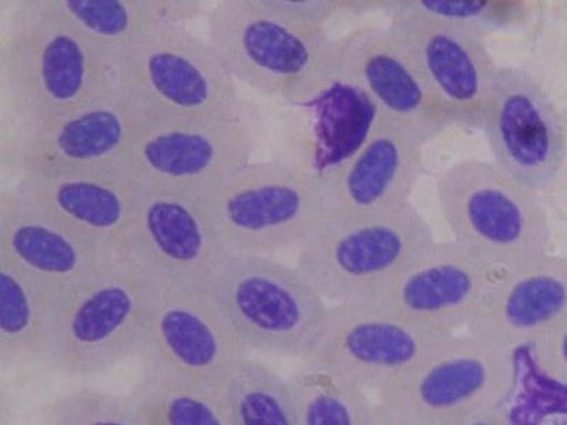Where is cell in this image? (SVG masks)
<instances>
[{
  "label": "cell",
  "instance_id": "obj_18",
  "mask_svg": "<svg viewBox=\"0 0 567 425\" xmlns=\"http://www.w3.org/2000/svg\"><path fill=\"white\" fill-rule=\"evenodd\" d=\"M130 256L166 283L199 286L229 255L213 229L200 194L141 182Z\"/></svg>",
  "mask_w": 567,
  "mask_h": 425
},
{
  "label": "cell",
  "instance_id": "obj_22",
  "mask_svg": "<svg viewBox=\"0 0 567 425\" xmlns=\"http://www.w3.org/2000/svg\"><path fill=\"white\" fill-rule=\"evenodd\" d=\"M567 319V256L549 255L496 272L467 333L514 352Z\"/></svg>",
  "mask_w": 567,
  "mask_h": 425
},
{
  "label": "cell",
  "instance_id": "obj_28",
  "mask_svg": "<svg viewBox=\"0 0 567 425\" xmlns=\"http://www.w3.org/2000/svg\"><path fill=\"white\" fill-rule=\"evenodd\" d=\"M528 0H390L381 2L389 14H414L443 20L485 35L525 27L535 12Z\"/></svg>",
  "mask_w": 567,
  "mask_h": 425
},
{
  "label": "cell",
  "instance_id": "obj_1",
  "mask_svg": "<svg viewBox=\"0 0 567 425\" xmlns=\"http://www.w3.org/2000/svg\"><path fill=\"white\" fill-rule=\"evenodd\" d=\"M109 55L52 0L12 2L0 30V125L32 128L113 94Z\"/></svg>",
  "mask_w": 567,
  "mask_h": 425
},
{
  "label": "cell",
  "instance_id": "obj_6",
  "mask_svg": "<svg viewBox=\"0 0 567 425\" xmlns=\"http://www.w3.org/2000/svg\"><path fill=\"white\" fill-rule=\"evenodd\" d=\"M200 200L229 256L298 251L328 217L322 177L281 159L250 162Z\"/></svg>",
  "mask_w": 567,
  "mask_h": 425
},
{
  "label": "cell",
  "instance_id": "obj_12",
  "mask_svg": "<svg viewBox=\"0 0 567 425\" xmlns=\"http://www.w3.org/2000/svg\"><path fill=\"white\" fill-rule=\"evenodd\" d=\"M248 354L197 286L165 283L135 359L141 367L221 390Z\"/></svg>",
  "mask_w": 567,
  "mask_h": 425
},
{
  "label": "cell",
  "instance_id": "obj_10",
  "mask_svg": "<svg viewBox=\"0 0 567 425\" xmlns=\"http://www.w3.org/2000/svg\"><path fill=\"white\" fill-rule=\"evenodd\" d=\"M144 121L118 91L32 128L0 125L3 176L123 168Z\"/></svg>",
  "mask_w": 567,
  "mask_h": 425
},
{
  "label": "cell",
  "instance_id": "obj_30",
  "mask_svg": "<svg viewBox=\"0 0 567 425\" xmlns=\"http://www.w3.org/2000/svg\"><path fill=\"white\" fill-rule=\"evenodd\" d=\"M532 361L549 381L567 387V319L530 346Z\"/></svg>",
  "mask_w": 567,
  "mask_h": 425
},
{
  "label": "cell",
  "instance_id": "obj_24",
  "mask_svg": "<svg viewBox=\"0 0 567 425\" xmlns=\"http://www.w3.org/2000/svg\"><path fill=\"white\" fill-rule=\"evenodd\" d=\"M130 396L151 425H231L221 390L141 367Z\"/></svg>",
  "mask_w": 567,
  "mask_h": 425
},
{
  "label": "cell",
  "instance_id": "obj_7",
  "mask_svg": "<svg viewBox=\"0 0 567 425\" xmlns=\"http://www.w3.org/2000/svg\"><path fill=\"white\" fill-rule=\"evenodd\" d=\"M453 240L501 272L551 255V226L539 191L494 160L457 162L437 177Z\"/></svg>",
  "mask_w": 567,
  "mask_h": 425
},
{
  "label": "cell",
  "instance_id": "obj_2",
  "mask_svg": "<svg viewBox=\"0 0 567 425\" xmlns=\"http://www.w3.org/2000/svg\"><path fill=\"white\" fill-rule=\"evenodd\" d=\"M213 49L237 84L288 104H307L338 83V40L297 22L267 0H220L206 18Z\"/></svg>",
  "mask_w": 567,
  "mask_h": 425
},
{
  "label": "cell",
  "instance_id": "obj_33",
  "mask_svg": "<svg viewBox=\"0 0 567 425\" xmlns=\"http://www.w3.org/2000/svg\"><path fill=\"white\" fill-rule=\"evenodd\" d=\"M565 4H566V7H565V8H566V12H567V2H566Z\"/></svg>",
  "mask_w": 567,
  "mask_h": 425
},
{
  "label": "cell",
  "instance_id": "obj_27",
  "mask_svg": "<svg viewBox=\"0 0 567 425\" xmlns=\"http://www.w3.org/2000/svg\"><path fill=\"white\" fill-rule=\"evenodd\" d=\"M288 381L301 425H373L371 392L351 379L303 363Z\"/></svg>",
  "mask_w": 567,
  "mask_h": 425
},
{
  "label": "cell",
  "instance_id": "obj_23",
  "mask_svg": "<svg viewBox=\"0 0 567 425\" xmlns=\"http://www.w3.org/2000/svg\"><path fill=\"white\" fill-rule=\"evenodd\" d=\"M55 292L0 255V362L43 367Z\"/></svg>",
  "mask_w": 567,
  "mask_h": 425
},
{
  "label": "cell",
  "instance_id": "obj_25",
  "mask_svg": "<svg viewBox=\"0 0 567 425\" xmlns=\"http://www.w3.org/2000/svg\"><path fill=\"white\" fill-rule=\"evenodd\" d=\"M89 42L111 58L165 19L164 0H52Z\"/></svg>",
  "mask_w": 567,
  "mask_h": 425
},
{
  "label": "cell",
  "instance_id": "obj_16",
  "mask_svg": "<svg viewBox=\"0 0 567 425\" xmlns=\"http://www.w3.org/2000/svg\"><path fill=\"white\" fill-rule=\"evenodd\" d=\"M396 32L453 124L483 128L499 65L483 35L443 20L393 14Z\"/></svg>",
  "mask_w": 567,
  "mask_h": 425
},
{
  "label": "cell",
  "instance_id": "obj_17",
  "mask_svg": "<svg viewBox=\"0 0 567 425\" xmlns=\"http://www.w3.org/2000/svg\"><path fill=\"white\" fill-rule=\"evenodd\" d=\"M427 144L416 129L377 113L359 148L322 177L327 221L363 219L410 204Z\"/></svg>",
  "mask_w": 567,
  "mask_h": 425
},
{
  "label": "cell",
  "instance_id": "obj_8",
  "mask_svg": "<svg viewBox=\"0 0 567 425\" xmlns=\"http://www.w3.org/2000/svg\"><path fill=\"white\" fill-rule=\"evenodd\" d=\"M434 241L410 201L378 216L323 222L297 251L296 267L329 305L373 300Z\"/></svg>",
  "mask_w": 567,
  "mask_h": 425
},
{
  "label": "cell",
  "instance_id": "obj_4",
  "mask_svg": "<svg viewBox=\"0 0 567 425\" xmlns=\"http://www.w3.org/2000/svg\"><path fill=\"white\" fill-rule=\"evenodd\" d=\"M115 90L144 123L241 118L239 84L207 38L161 23L111 58Z\"/></svg>",
  "mask_w": 567,
  "mask_h": 425
},
{
  "label": "cell",
  "instance_id": "obj_19",
  "mask_svg": "<svg viewBox=\"0 0 567 425\" xmlns=\"http://www.w3.org/2000/svg\"><path fill=\"white\" fill-rule=\"evenodd\" d=\"M0 255L62 293L109 270L120 258L17 186L0 190Z\"/></svg>",
  "mask_w": 567,
  "mask_h": 425
},
{
  "label": "cell",
  "instance_id": "obj_29",
  "mask_svg": "<svg viewBox=\"0 0 567 425\" xmlns=\"http://www.w3.org/2000/svg\"><path fill=\"white\" fill-rule=\"evenodd\" d=\"M42 425H151L128 394L79 386L55 394L40 413Z\"/></svg>",
  "mask_w": 567,
  "mask_h": 425
},
{
  "label": "cell",
  "instance_id": "obj_14",
  "mask_svg": "<svg viewBox=\"0 0 567 425\" xmlns=\"http://www.w3.org/2000/svg\"><path fill=\"white\" fill-rule=\"evenodd\" d=\"M493 160L536 191L564 166L567 135L558 108L528 70L501 68L483 128Z\"/></svg>",
  "mask_w": 567,
  "mask_h": 425
},
{
  "label": "cell",
  "instance_id": "obj_21",
  "mask_svg": "<svg viewBox=\"0 0 567 425\" xmlns=\"http://www.w3.org/2000/svg\"><path fill=\"white\" fill-rule=\"evenodd\" d=\"M10 185L115 256L133 252L141 182L125 166L45 172Z\"/></svg>",
  "mask_w": 567,
  "mask_h": 425
},
{
  "label": "cell",
  "instance_id": "obj_31",
  "mask_svg": "<svg viewBox=\"0 0 567 425\" xmlns=\"http://www.w3.org/2000/svg\"><path fill=\"white\" fill-rule=\"evenodd\" d=\"M458 425H511V423L508 413L501 406L464 419Z\"/></svg>",
  "mask_w": 567,
  "mask_h": 425
},
{
  "label": "cell",
  "instance_id": "obj_32",
  "mask_svg": "<svg viewBox=\"0 0 567 425\" xmlns=\"http://www.w3.org/2000/svg\"><path fill=\"white\" fill-rule=\"evenodd\" d=\"M373 425H416L408 422L403 417H400L399 414L392 412V410L383 406V404L377 402L374 400V418Z\"/></svg>",
  "mask_w": 567,
  "mask_h": 425
},
{
  "label": "cell",
  "instance_id": "obj_20",
  "mask_svg": "<svg viewBox=\"0 0 567 425\" xmlns=\"http://www.w3.org/2000/svg\"><path fill=\"white\" fill-rule=\"evenodd\" d=\"M495 274L458 242L434 241L381 300L423 331L450 338L467 329Z\"/></svg>",
  "mask_w": 567,
  "mask_h": 425
},
{
  "label": "cell",
  "instance_id": "obj_3",
  "mask_svg": "<svg viewBox=\"0 0 567 425\" xmlns=\"http://www.w3.org/2000/svg\"><path fill=\"white\" fill-rule=\"evenodd\" d=\"M164 281L134 256L54 297L43 369L89 379L136 357Z\"/></svg>",
  "mask_w": 567,
  "mask_h": 425
},
{
  "label": "cell",
  "instance_id": "obj_26",
  "mask_svg": "<svg viewBox=\"0 0 567 425\" xmlns=\"http://www.w3.org/2000/svg\"><path fill=\"white\" fill-rule=\"evenodd\" d=\"M231 425H301L288 377L248 354L221 388Z\"/></svg>",
  "mask_w": 567,
  "mask_h": 425
},
{
  "label": "cell",
  "instance_id": "obj_5",
  "mask_svg": "<svg viewBox=\"0 0 567 425\" xmlns=\"http://www.w3.org/2000/svg\"><path fill=\"white\" fill-rule=\"evenodd\" d=\"M197 288L256 356L306 362L329 310L296 266L271 256H227Z\"/></svg>",
  "mask_w": 567,
  "mask_h": 425
},
{
  "label": "cell",
  "instance_id": "obj_11",
  "mask_svg": "<svg viewBox=\"0 0 567 425\" xmlns=\"http://www.w3.org/2000/svg\"><path fill=\"white\" fill-rule=\"evenodd\" d=\"M444 338L423 331L381 298L329 305L306 362L378 393Z\"/></svg>",
  "mask_w": 567,
  "mask_h": 425
},
{
  "label": "cell",
  "instance_id": "obj_9",
  "mask_svg": "<svg viewBox=\"0 0 567 425\" xmlns=\"http://www.w3.org/2000/svg\"><path fill=\"white\" fill-rule=\"evenodd\" d=\"M516 377L514 352L465 333L435 343L374 400L416 425H458L503 406Z\"/></svg>",
  "mask_w": 567,
  "mask_h": 425
},
{
  "label": "cell",
  "instance_id": "obj_13",
  "mask_svg": "<svg viewBox=\"0 0 567 425\" xmlns=\"http://www.w3.org/2000/svg\"><path fill=\"white\" fill-rule=\"evenodd\" d=\"M255 148L241 118L156 121L141 125L125 168L142 184L202 194L250 164Z\"/></svg>",
  "mask_w": 567,
  "mask_h": 425
},
{
  "label": "cell",
  "instance_id": "obj_15",
  "mask_svg": "<svg viewBox=\"0 0 567 425\" xmlns=\"http://www.w3.org/2000/svg\"><path fill=\"white\" fill-rule=\"evenodd\" d=\"M338 83L359 91L378 114L416 129L429 142L454 125L389 24L358 28L338 40Z\"/></svg>",
  "mask_w": 567,
  "mask_h": 425
}]
</instances>
